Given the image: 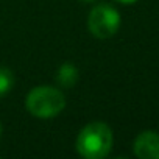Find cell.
<instances>
[{
	"label": "cell",
	"instance_id": "obj_1",
	"mask_svg": "<svg viewBox=\"0 0 159 159\" xmlns=\"http://www.w3.org/2000/svg\"><path fill=\"white\" fill-rule=\"evenodd\" d=\"M114 145V134L108 123L95 120L84 125L80 129L75 147L81 157L86 159H103L106 157Z\"/></svg>",
	"mask_w": 159,
	"mask_h": 159
},
{
	"label": "cell",
	"instance_id": "obj_2",
	"mask_svg": "<svg viewBox=\"0 0 159 159\" xmlns=\"http://www.w3.org/2000/svg\"><path fill=\"white\" fill-rule=\"evenodd\" d=\"M27 111L38 119H53L59 116L66 108V97L61 89L53 86H36L25 98Z\"/></svg>",
	"mask_w": 159,
	"mask_h": 159
},
{
	"label": "cell",
	"instance_id": "obj_3",
	"mask_svg": "<svg viewBox=\"0 0 159 159\" xmlns=\"http://www.w3.org/2000/svg\"><path fill=\"white\" fill-rule=\"evenodd\" d=\"M122 24L120 13L109 3L95 5L88 16V28L97 39H109L117 34Z\"/></svg>",
	"mask_w": 159,
	"mask_h": 159
},
{
	"label": "cell",
	"instance_id": "obj_4",
	"mask_svg": "<svg viewBox=\"0 0 159 159\" xmlns=\"http://www.w3.org/2000/svg\"><path fill=\"white\" fill-rule=\"evenodd\" d=\"M133 151L139 159H159V133L147 129L136 136Z\"/></svg>",
	"mask_w": 159,
	"mask_h": 159
},
{
	"label": "cell",
	"instance_id": "obj_5",
	"mask_svg": "<svg viewBox=\"0 0 159 159\" xmlns=\"http://www.w3.org/2000/svg\"><path fill=\"white\" fill-rule=\"evenodd\" d=\"M55 80H56V84H59L61 88H66V89H70L73 88L78 80H80V70L75 64L72 62H64L58 67L56 70V75H55Z\"/></svg>",
	"mask_w": 159,
	"mask_h": 159
},
{
	"label": "cell",
	"instance_id": "obj_6",
	"mask_svg": "<svg viewBox=\"0 0 159 159\" xmlns=\"http://www.w3.org/2000/svg\"><path fill=\"white\" fill-rule=\"evenodd\" d=\"M14 86V73L11 69L0 66V98L5 97Z\"/></svg>",
	"mask_w": 159,
	"mask_h": 159
},
{
	"label": "cell",
	"instance_id": "obj_7",
	"mask_svg": "<svg viewBox=\"0 0 159 159\" xmlns=\"http://www.w3.org/2000/svg\"><path fill=\"white\" fill-rule=\"evenodd\" d=\"M116 2H119V3H123V5H133V3L139 2V0H116Z\"/></svg>",
	"mask_w": 159,
	"mask_h": 159
},
{
	"label": "cell",
	"instance_id": "obj_8",
	"mask_svg": "<svg viewBox=\"0 0 159 159\" xmlns=\"http://www.w3.org/2000/svg\"><path fill=\"white\" fill-rule=\"evenodd\" d=\"M80 2H83V3H94L95 0H80Z\"/></svg>",
	"mask_w": 159,
	"mask_h": 159
},
{
	"label": "cell",
	"instance_id": "obj_9",
	"mask_svg": "<svg viewBox=\"0 0 159 159\" xmlns=\"http://www.w3.org/2000/svg\"><path fill=\"white\" fill-rule=\"evenodd\" d=\"M0 137H2V123H0Z\"/></svg>",
	"mask_w": 159,
	"mask_h": 159
}]
</instances>
